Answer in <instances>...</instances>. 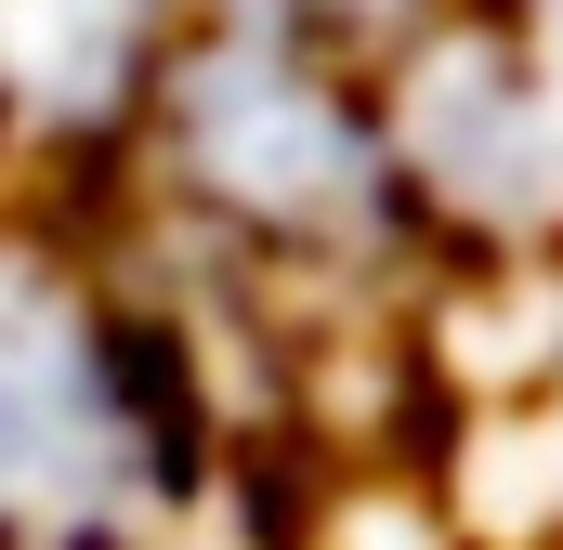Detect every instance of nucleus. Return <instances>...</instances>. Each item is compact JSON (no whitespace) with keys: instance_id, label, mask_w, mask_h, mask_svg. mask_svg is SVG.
I'll use <instances>...</instances> for the list:
<instances>
[{"instance_id":"f257e3e1","label":"nucleus","mask_w":563,"mask_h":550,"mask_svg":"<svg viewBox=\"0 0 563 550\" xmlns=\"http://www.w3.org/2000/svg\"><path fill=\"white\" fill-rule=\"evenodd\" d=\"M144 459H157V407L132 381V341L0 275V525L79 538L132 498Z\"/></svg>"}]
</instances>
